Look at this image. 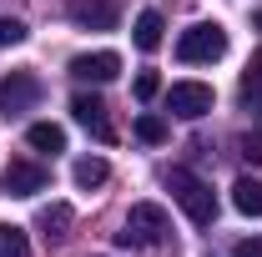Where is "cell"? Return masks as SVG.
I'll return each instance as SVG.
<instances>
[{
	"label": "cell",
	"mask_w": 262,
	"mask_h": 257,
	"mask_svg": "<svg viewBox=\"0 0 262 257\" xmlns=\"http://www.w3.org/2000/svg\"><path fill=\"white\" fill-rule=\"evenodd\" d=\"M35 101H40V76L35 71H10V76H0V116L10 121V116H26Z\"/></svg>",
	"instance_id": "277c9868"
},
{
	"label": "cell",
	"mask_w": 262,
	"mask_h": 257,
	"mask_svg": "<svg viewBox=\"0 0 262 257\" xmlns=\"http://www.w3.org/2000/svg\"><path fill=\"white\" fill-rule=\"evenodd\" d=\"M106 177H111V166H106L101 157H81V161H76V187L91 192V187H101Z\"/></svg>",
	"instance_id": "9a60e30c"
},
{
	"label": "cell",
	"mask_w": 262,
	"mask_h": 257,
	"mask_svg": "<svg viewBox=\"0 0 262 257\" xmlns=\"http://www.w3.org/2000/svg\"><path fill=\"white\" fill-rule=\"evenodd\" d=\"M166 131H171V126H166L162 116H151V111H146V116H136V136H141V141H151V146H162Z\"/></svg>",
	"instance_id": "e0dca14e"
},
{
	"label": "cell",
	"mask_w": 262,
	"mask_h": 257,
	"mask_svg": "<svg viewBox=\"0 0 262 257\" xmlns=\"http://www.w3.org/2000/svg\"><path fill=\"white\" fill-rule=\"evenodd\" d=\"M252 26H257V31H262V10H257V15H252Z\"/></svg>",
	"instance_id": "44dd1931"
},
{
	"label": "cell",
	"mask_w": 262,
	"mask_h": 257,
	"mask_svg": "<svg viewBox=\"0 0 262 257\" xmlns=\"http://www.w3.org/2000/svg\"><path fill=\"white\" fill-rule=\"evenodd\" d=\"M166 192L177 197V207L187 212V222H196V227H212V222H217V197H212V187H207L196 172L171 166V172H166Z\"/></svg>",
	"instance_id": "6da1fadb"
},
{
	"label": "cell",
	"mask_w": 262,
	"mask_h": 257,
	"mask_svg": "<svg viewBox=\"0 0 262 257\" xmlns=\"http://www.w3.org/2000/svg\"><path fill=\"white\" fill-rule=\"evenodd\" d=\"M71 222H76V212H71L66 202H51V207H40V212H35V227H40V237H46V242H61L66 232H71Z\"/></svg>",
	"instance_id": "30bf717a"
},
{
	"label": "cell",
	"mask_w": 262,
	"mask_h": 257,
	"mask_svg": "<svg viewBox=\"0 0 262 257\" xmlns=\"http://www.w3.org/2000/svg\"><path fill=\"white\" fill-rule=\"evenodd\" d=\"M26 141H31L35 152H51V157H56V152H66V131L56 126V121H35V126L26 131Z\"/></svg>",
	"instance_id": "4fadbf2b"
},
{
	"label": "cell",
	"mask_w": 262,
	"mask_h": 257,
	"mask_svg": "<svg viewBox=\"0 0 262 257\" xmlns=\"http://www.w3.org/2000/svg\"><path fill=\"white\" fill-rule=\"evenodd\" d=\"M71 20L81 31H116L121 10H116V0H71Z\"/></svg>",
	"instance_id": "9c48e42d"
},
{
	"label": "cell",
	"mask_w": 262,
	"mask_h": 257,
	"mask_svg": "<svg viewBox=\"0 0 262 257\" xmlns=\"http://www.w3.org/2000/svg\"><path fill=\"white\" fill-rule=\"evenodd\" d=\"M232 257H262V237H247V242H237Z\"/></svg>",
	"instance_id": "ffe728a7"
},
{
	"label": "cell",
	"mask_w": 262,
	"mask_h": 257,
	"mask_svg": "<svg viewBox=\"0 0 262 257\" xmlns=\"http://www.w3.org/2000/svg\"><path fill=\"white\" fill-rule=\"evenodd\" d=\"M157 91H162V76H157V71H141V76H136V96L151 101Z\"/></svg>",
	"instance_id": "d6986e66"
},
{
	"label": "cell",
	"mask_w": 262,
	"mask_h": 257,
	"mask_svg": "<svg viewBox=\"0 0 262 257\" xmlns=\"http://www.w3.org/2000/svg\"><path fill=\"white\" fill-rule=\"evenodd\" d=\"M71 116L91 131L96 141H111V136H116V131H111V121H106V101L91 96V91H76V96H71Z\"/></svg>",
	"instance_id": "ba28073f"
},
{
	"label": "cell",
	"mask_w": 262,
	"mask_h": 257,
	"mask_svg": "<svg viewBox=\"0 0 262 257\" xmlns=\"http://www.w3.org/2000/svg\"><path fill=\"white\" fill-rule=\"evenodd\" d=\"M46 182H51V172L40 161H26V157H15L0 172V192L5 197H35V192H46Z\"/></svg>",
	"instance_id": "8992f818"
},
{
	"label": "cell",
	"mask_w": 262,
	"mask_h": 257,
	"mask_svg": "<svg viewBox=\"0 0 262 257\" xmlns=\"http://www.w3.org/2000/svg\"><path fill=\"white\" fill-rule=\"evenodd\" d=\"M0 257H31V237H26L20 227L0 222Z\"/></svg>",
	"instance_id": "2e32d148"
},
{
	"label": "cell",
	"mask_w": 262,
	"mask_h": 257,
	"mask_svg": "<svg viewBox=\"0 0 262 257\" xmlns=\"http://www.w3.org/2000/svg\"><path fill=\"white\" fill-rule=\"evenodd\" d=\"M232 207L242 217H262V182L257 177H237L232 182Z\"/></svg>",
	"instance_id": "8fae6325"
},
{
	"label": "cell",
	"mask_w": 262,
	"mask_h": 257,
	"mask_svg": "<svg viewBox=\"0 0 262 257\" xmlns=\"http://www.w3.org/2000/svg\"><path fill=\"white\" fill-rule=\"evenodd\" d=\"M242 106H252V111H262V51L252 56V66H247V76H242Z\"/></svg>",
	"instance_id": "5bb4252c"
},
{
	"label": "cell",
	"mask_w": 262,
	"mask_h": 257,
	"mask_svg": "<svg viewBox=\"0 0 262 257\" xmlns=\"http://www.w3.org/2000/svg\"><path fill=\"white\" fill-rule=\"evenodd\" d=\"M162 31H166L162 15H157V10H141V15H136V26H131L136 51H157V46H162Z\"/></svg>",
	"instance_id": "7c38bea8"
},
{
	"label": "cell",
	"mask_w": 262,
	"mask_h": 257,
	"mask_svg": "<svg viewBox=\"0 0 262 257\" xmlns=\"http://www.w3.org/2000/svg\"><path fill=\"white\" fill-rule=\"evenodd\" d=\"M166 111L182 116V121L207 116V111H212V86H207V81H171V91H166Z\"/></svg>",
	"instance_id": "5b68a950"
},
{
	"label": "cell",
	"mask_w": 262,
	"mask_h": 257,
	"mask_svg": "<svg viewBox=\"0 0 262 257\" xmlns=\"http://www.w3.org/2000/svg\"><path fill=\"white\" fill-rule=\"evenodd\" d=\"M166 232H171V222H166V212L157 207V202H136L126 212V232L116 237L121 247H157V242H166Z\"/></svg>",
	"instance_id": "3957f363"
},
{
	"label": "cell",
	"mask_w": 262,
	"mask_h": 257,
	"mask_svg": "<svg viewBox=\"0 0 262 257\" xmlns=\"http://www.w3.org/2000/svg\"><path fill=\"white\" fill-rule=\"evenodd\" d=\"M71 76L76 81H91V86H106V81L121 76V56L116 51H86V56L71 61Z\"/></svg>",
	"instance_id": "52a82bcc"
},
{
	"label": "cell",
	"mask_w": 262,
	"mask_h": 257,
	"mask_svg": "<svg viewBox=\"0 0 262 257\" xmlns=\"http://www.w3.org/2000/svg\"><path fill=\"white\" fill-rule=\"evenodd\" d=\"M20 40H26V26H20L15 15H0V51H5V46H20Z\"/></svg>",
	"instance_id": "ac0fdd59"
},
{
	"label": "cell",
	"mask_w": 262,
	"mask_h": 257,
	"mask_svg": "<svg viewBox=\"0 0 262 257\" xmlns=\"http://www.w3.org/2000/svg\"><path fill=\"white\" fill-rule=\"evenodd\" d=\"M222 56H227V31L217 20H196L177 35V61H187V66H212Z\"/></svg>",
	"instance_id": "7a4b0ae2"
}]
</instances>
